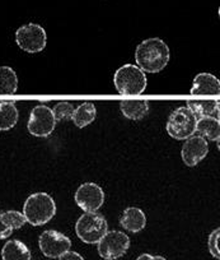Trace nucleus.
<instances>
[{"mask_svg":"<svg viewBox=\"0 0 220 260\" xmlns=\"http://www.w3.org/2000/svg\"><path fill=\"white\" fill-rule=\"evenodd\" d=\"M169 47L166 42L158 37H152L140 42L135 51L136 67L144 73H159L169 62Z\"/></svg>","mask_w":220,"mask_h":260,"instance_id":"f257e3e1","label":"nucleus"},{"mask_svg":"<svg viewBox=\"0 0 220 260\" xmlns=\"http://www.w3.org/2000/svg\"><path fill=\"white\" fill-rule=\"evenodd\" d=\"M56 214V204L47 192L39 191L29 195L23 206V216L32 226H44Z\"/></svg>","mask_w":220,"mask_h":260,"instance_id":"f03ea898","label":"nucleus"},{"mask_svg":"<svg viewBox=\"0 0 220 260\" xmlns=\"http://www.w3.org/2000/svg\"><path fill=\"white\" fill-rule=\"evenodd\" d=\"M114 83L117 92L124 96H140L146 89L148 79L139 67L125 64L115 73Z\"/></svg>","mask_w":220,"mask_h":260,"instance_id":"7ed1b4c3","label":"nucleus"},{"mask_svg":"<svg viewBox=\"0 0 220 260\" xmlns=\"http://www.w3.org/2000/svg\"><path fill=\"white\" fill-rule=\"evenodd\" d=\"M197 117L187 106L174 110L167 121V133L176 141H186L196 133Z\"/></svg>","mask_w":220,"mask_h":260,"instance_id":"20e7f679","label":"nucleus"},{"mask_svg":"<svg viewBox=\"0 0 220 260\" xmlns=\"http://www.w3.org/2000/svg\"><path fill=\"white\" fill-rule=\"evenodd\" d=\"M107 231H108V223L106 218L97 212L82 214L76 223L77 236L84 244H98Z\"/></svg>","mask_w":220,"mask_h":260,"instance_id":"39448f33","label":"nucleus"},{"mask_svg":"<svg viewBox=\"0 0 220 260\" xmlns=\"http://www.w3.org/2000/svg\"><path fill=\"white\" fill-rule=\"evenodd\" d=\"M16 42L19 49L29 54L41 52L47 44L46 31L40 24L27 23L17 29Z\"/></svg>","mask_w":220,"mask_h":260,"instance_id":"423d86ee","label":"nucleus"},{"mask_svg":"<svg viewBox=\"0 0 220 260\" xmlns=\"http://www.w3.org/2000/svg\"><path fill=\"white\" fill-rule=\"evenodd\" d=\"M98 254L104 260H117L124 256L130 247V239L121 231H107L99 240Z\"/></svg>","mask_w":220,"mask_h":260,"instance_id":"0eeeda50","label":"nucleus"},{"mask_svg":"<svg viewBox=\"0 0 220 260\" xmlns=\"http://www.w3.org/2000/svg\"><path fill=\"white\" fill-rule=\"evenodd\" d=\"M56 127V120H55L52 110L45 105H37L32 109L29 115L27 129L33 137L39 138H47L52 134Z\"/></svg>","mask_w":220,"mask_h":260,"instance_id":"6e6552de","label":"nucleus"},{"mask_svg":"<svg viewBox=\"0 0 220 260\" xmlns=\"http://www.w3.org/2000/svg\"><path fill=\"white\" fill-rule=\"evenodd\" d=\"M74 201L86 213H94L104 203V192L96 182H84L77 189Z\"/></svg>","mask_w":220,"mask_h":260,"instance_id":"1a4fd4ad","label":"nucleus"},{"mask_svg":"<svg viewBox=\"0 0 220 260\" xmlns=\"http://www.w3.org/2000/svg\"><path fill=\"white\" fill-rule=\"evenodd\" d=\"M39 246L42 254L46 257H60L65 252L70 251L71 241L67 236H65L61 232H57L55 230H49L40 235Z\"/></svg>","mask_w":220,"mask_h":260,"instance_id":"9d476101","label":"nucleus"},{"mask_svg":"<svg viewBox=\"0 0 220 260\" xmlns=\"http://www.w3.org/2000/svg\"><path fill=\"white\" fill-rule=\"evenodd\" d=\"M207 153H209V144L206 139L194 134L187 138L182 146L181 157L186 166L195 167L207 156Z\"/></svg>","mask_w":220,"mask_h":260,"instance_id":"9b49d317","label":"nucleus"},{"mask_svg":"<svg viewBox=\"0 0 220 260\" xmlns=\"http://www.w3.org/2000/svg\"><path fill=\"white\" fill-rule=\"evenodd\" d=\"M220 82L210 73H199L194 78L191 94L194 96H219Z\"/></svg>","mask_w":220,"mask_h":260,"instance_id":"f8f14e48","label":"nucleus"},{"mask_svg":"<svg viewBox=\"0 0 220 260\" xmlns=\"http://www.w3.org/2000/svg\"><path fill=\"white\" fill-rule=\"evenodd\" d=\"M120 224L126 231L137 234L146 226V217H145L142 209L136 208V207H129L122 213L121 218H120Z\"/></svg>","mask_w":220,"mask_h":260,"instance_id":"ddd939ff","label":"nucleus"},{"mask_svg":"<svg viewBox=\"0 0 220 260\" xmlns=\"http://www.w3.org/2000/svg\"><path fill=\"white\" fill-rule=\"evenodd\" d=\"M197 136L202 137L206 141L216 142L219 143L220 139V121L216 117L205 116L199 117L196 122Z\"/></svg>","mask_w":220,"mask_h":260,"instance_id":"4468645a","label":"nucleus"},{"mask_svg":"<svg viewBox=\"0 0 220 260\" xmlns=\"http://www.w3.org/2000/svg\"><path fill=\"white\" fill-rule=\"evenodd\" d=\"M120 110L126 119L139 121L149 114V102L145 100H141V101L126 100L120 104Z\"/></svg>","mask_w":220,"mask_h":260,"instance_id":"2eb2a0df","label":"nucleus"},{"mask_svg":"<svg viewBox=\"0 0 220 260\" xmlns=\"http://www.w3.org/2000/svg\"><path fill=\"white\" fill-rule=\"evenodd\" d=\"M32 255L26 244L19 240H11L6 242L2 249L3 260H31Z\"/></svg>","mask_w":220,"mask_h":260,"instance_id":"dca6fc26","label":"nucleus"},{"mask_svg":"<svg viewBox=\"0 0 220 260\" xmlns=\"http://www.w3.org/2000/svg\"><path fill=\"white\" fill-rule=\"evenodd\" d=\"M187 107L196 115V117L211 116L219 119V100H206V101H187Z\"/></svg>","mask_w":220,"mask_h":260,"instance_id":"f3484780","label":"nucleus"},{"mask_svg":"<svg viewBox=\"0 0 220 260\" xmlns=\"http://www.w3.org/2000/svg\"><path fill=\"white\" fill-rule=\"evenodd\" d=\"M97 116V109L92 102H84L81 106L77 107L74 110V114H72V122L79 129H83V127L88 126L89 124L96 120Z\"/></svg>","mask_w":220,"mask_h":260,"instance_id":"a211bd4d","label":"nucleus"},{"mask_svg":"<svg viewBox=\"0 0 220 260\" xmlns=\"http://www.w3.org/2000/svg\"><path fill=\"white\" fill-rule=\"evenodd\" d=\"M19 112L14 102H0V132L13 129L18 122Z\"/></svg>","mask_w":220,"mask_h":260,"instance_id":"6ab92c4d","label":"nucleus"},{"mask_svg":"<svg viewBox=\"0 0 220 260\" xmlns=\"http://www.w3.org/2000/svg\"><path fill=\"white\" fill-rule=\"evenodd\" d=\"M18 89V77L11 67H0V94H14Z\"/></svg>","mask_w":220,"mask_h":260,"instance_id":"aec40b11","label":"nucleus"},{"mask_svg":"<svg viewBox=\"0 0 220 260\" xmlns=\"http://www.w3.org/2000/svg\"><path fill=\"white\" fill-rule=\"evenodd\" d=\"M2 221H3L4 226L11 229L12 231L22 229L27 223L26 217L23 216V213L18 211L2 212Z\"/></svg>","mask_w":220,"mask_h":260,"instance_id":"412c9836","label":"nucleus"},{"mask_svg":"<svg viewBox=\"0 0 220 260\" xmlns=\"http://www.w3.org/2000/svg\"><path fill=\"white\" fill-rule=\"evenodd\" d=\"M74 110H76V107H74L71 102L61 101L55 105L54 109H52V114H54L56 122L67 121V120H71Z\"/></svg>","mask_w":220,"mask_h":260,"instance_id":"4be33fe9","label":"nucleus"},{"mask_svg":"<svg viewBox=\"0 0 220 260\" xmlns=\"http://www.w3.org/2000/svg\"><path fill=\"white\" fill-rule=\"evenodd\" d=\"M219 236H220V229H216L209 235V239H207V247H209L210 254H211L215 259H220Z\"/></svg>","mask_w":220,"mask_h":260,"instance_id":"5701e85b","label":"nucleus"},{"mask_svg":"<svg viewBox=\"0 0 220 260\" xmlns=\"http://www.w3.org/2000/svg\"><path fill=\"white\" fill-rule=\"evenodd\" d=\"M13 234L11 229L4 226L3 221H2V211H0V240H4V239H8L11 235Z\"/></svg>","mask_w":220,"mask_h":260,"instance_id":"b1692460","label":"nucleus"},{"mask_svg":"<svg viewBox=\"0 0 220 260\" xmlns=\"http://www.w3.org/2000/svg\"><path fill=\"white\" fill-rule=\"evenodd\" d=\"M59 260H84V257L76 251H67L64 255H61Z\"/></svg>","mask_w":220,"mask_h":260,"instance_id":"393cba45","label":"nucleus"},{"mask_svg":"<svg viewBox=\"0 0 220 260\" xmlns=\"http://www.w3.org/2000/svg\"><path fill=\"white\" fill-rule=\"evenodd\" d=\"M136 260H167L161 255H151V254H141Z\"/></svg>","mask_w":220,"mask_h":260,"instance_id":"a878e982","label":"nucleus"}]
</instances>
